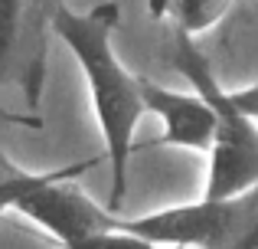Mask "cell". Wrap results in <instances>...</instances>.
I'll return each mask as SVG.
<instances>
[{"label": "cell", "instance_id": "6da1fadb", "mask_svg": "<svg viewBox=\"0 0 258 249\" xmlns=\"http://www.w3.org/2000/svg\"><path fill=\"white\" fill-rule=\"evenodd\" d=\"M121 23V7L114 0L72 10L59 7L52 17V36H59L69 53L76 56L82 79L88 85L92 112L98 122L101 141H105V158L111 167V190H108V210L121 213L127 193V161L134 154V131L144 115V98H141V79L127 72L114 49V30Z\"/></svg>", "mask_w": 258, "mask_h": 249}, {"label": "cell", "instance_id": "7a4b0ae2", "mask_svg": "<svg viewBox=\"0 0 258 249\" xmlns=\"http://www.w3.org/2000/svg\"><path fill=\"white\" fill-rule=\"evenodd\" d=\"M167 63L216 109V134L209 147V174L203 197H235L258 187V122L239 112L229 98V89L216 79L209 59L193 43V36L173 33Z\"/></svg>", "mask_w": 258, "mask_h": 249}, {"label": "cell", "instance_id": "3957f363", "mask_svg": "<svg viewBox=\"0 0 258 249\" xmlns=\"http://www.w3.org/2000/svg\"><path fill=\"white\" fill-rule=\"evenodd\" d=\"M118 226L170 249H258V187L235 197H203L141 217H121Z\"/></svg>", "mask_w": 258, "mask_h": 249}, {"label": "cell", "instance_id": "277c9868", "mask_svg": "<svg viewBox=\"0 0 258 249\" xmlns=\"http://www.w3.org/2000/svg\"><path fill=\"white\" fill-rule=\"evenodd\" d=\"M92 167H98V158L76 161V164H62V171L56 177H49L46 184L33 187L26 197L17 200L13 213H20L23 220H30L36 230H43L52 243H69V239H82L92 233L111 230L118 223V213L108 207L95 204L92 197L76 184L82 174Z\"/></svg>", "mask_w": 258, "mask_h": 249}, {"label": "cell", "instance_id": "5b68a950", "mask_svg": "<svg viewBox=\"0 0 258 249\" xmlns=\"http://www.w3.org/2000/svg\"><path fill=\"white\" fill-rule=\"evenodd\" d=\"M141 79V98L144 112H154L164 125L157 141H147L141 147H186V151H209L216 134V109L196 89L176 92L170 85H160L147 76Z\"/></svg>", "mask_w": 258, "mask_h": 249}, {"label": "cell", "instance_id": "8992f818", "mask_svg": "<svg viewBox=\"0 0 258 249\" xmlns=\"http://www.w3.org/2000/svg\"><path fill=\"white\" fill-rule=\"evenodd\" d=\"M20 85L26 102L36 105L46 72L36 69L30 49V0H0V89Z\"/></svg>", "mask_w": 258, "mask_h": 249}, {"label": "cell", "instance_id": "52a82bcc", "mask_svg": "<svg viewBox=\"0 0 258 249\" xmlns=\"http://www.w3.org/2000/svg\"><path fill=\"white\" fill-rule=\"evenodd\" d=\"M235 0H147L151 17L170 23L173 33L200 36L232 13Z\"/></svg>", "mask_w": 258, "mask_h": 249}, {"label": "cell", "instance_id": "ba28073f", "mask_svg": "<svg viewBox=\"0 0 258 249\" xmlns=\"http://www.w3.org/2000/svg\"><path fill=\"white\" fill-rule=\"evenodd\" d=\"M59 171H62V167H52V171H17V167H4V171H0V220L17 207L20 197H26L33 187H39L49 177H56Z\"/></svg>", "mask_w": 258, "mask_h": 249}, {"label": "cell", "instance_id": "9c48e42d", "mask_svg": "<svg viewBox=\"0 0 258 249\" xmlns=\"http://www.w3.org/2000/svg\"><path fill=\"white\" fill-rule=\"evenodd\" d=\"M66 0H30V49L33 63L39 72H46V53H49V36H52V17Z\"/></svg>", "mask_w": 258, "mask_h": 249}, {"label": "cell", "instance_id": "30bf717a", "mask_svg": "<svg viewBox=\"0 0 258 249\" xmlns=\"http://www.w3.org/2000/svg\"><path fill=\"white\" fill-rule=\"evenodd\" d=\"M59 249H170V246L151 243V239L138 236V233H131V230H121V226L114 223L111 230H101V233H92V236H82V239L59 243Z\"/></svg>", "mask_w": 258, "mask_h": 249}, {"label": "cell", "instance_id": "8fae6325", "mask_svg": "<svg viewBox=\"0 0 258 249\" xmlns=\"http://www.w3.org/2000/svg\"><path fill=\"white\" fill-rule=\"evenodd\" d=\"M229 98L239 112H245L252 122H258V82L242 85V89H229Z\"/></svg>", "mask_w": 258, "mask_h": 249}]
</instances>
